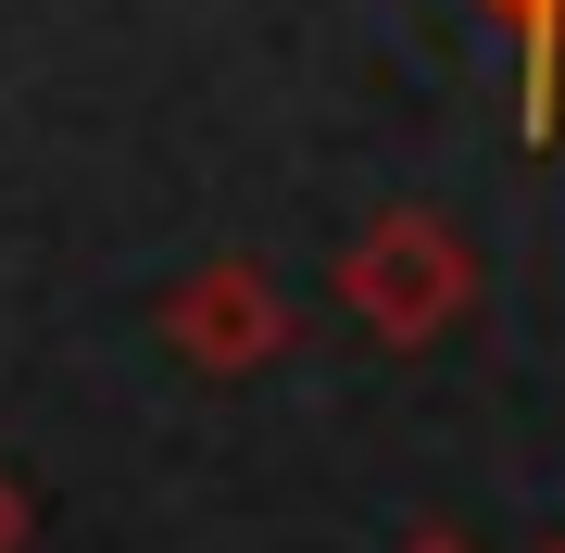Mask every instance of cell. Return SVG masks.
Here are the masks:
<instances>
[{"mask_svg":"<svg viewBox=\"0 0 565 553\" xmlns=\"http://www.w3.org/2000/svg\"><path fill=\"white\" fill-rule=\"evenodd\" d=\"M340 302H352L390 352H427L465 302H478V252H465L440 214H415V202H403V214H377V226L340 252Z\"/></svg>","mask_w":565,"mask_h":553,"instance_id":"6da1fadb","label":"cell"},{"mask_svg":"<svg viewBox=\"0 0 565 553\" xmlns=\"http://www.w3.org/2000/svg\"><path fill=\"white\" fill-rule=\"evenodd\" d=\"M163 340L202 377H252V365L289 352V302H277V277H264L252 252H214V265H189L163 289Z\"/></svg>","mask_w":565,"mask_h":553,"instance_id":"7a4b0ae2","label":"cell"},{"mask_svg":"<svg viewBox=\"0 0 565 553\" xmlns=\"http://www.w3.org/2000/svg\"><path fill=\"white\" fill-rule=\"evenodd\" d=\"M527 25V126H553V51H565V0H503Z\"/></svg>","mask_w":565,"mask_h":553,"instance_id":"3957f363","label":"cell"},{"mask_svg":"<svg viewBox=\"0 0 565 553\" xmlns=\"http://www.w3.org/2000/svg\"><path fill=\"white\" fill-rule=\"evenodd\" d=\"M25 541H39V503H25V478L0 466V553H25Z\"/></svg>","mask_w":565,"mask_h":553,"instance_id":"277c9868","label":"cell"},{"mask_svg":"<svg viewBox=\"0 0 565 553\" xmlns=\"http://www.w3.org/2000/svg\"><path fill=\"white\" fill-rule=\"evenodd\" d=\"M403 553H478V541H452V529H415V541H403Z\"/></svg>","mask_w":565,"mask_h":553,"instance_id":"5b68a950","label":"cell"}]
</instances>
